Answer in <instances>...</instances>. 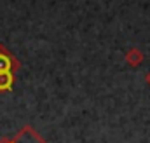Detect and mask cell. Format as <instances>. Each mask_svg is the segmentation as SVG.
I'll return each instance as SVG.
<instances>
[{
	"instance_id": "cell-2",
	"label": "cell",
	"mask_w": 150,
	"mask_h": 143,
	"mask_svg": "<svg viewBox=\"0 0 150 143\" xmlns=\"http://www.w3.org/2000/svg\"><path fill=\"white\" fill-rule=\"evenodd\" d=\"M14 143H47V142L33 129V126L25 124V126L14 135Z\"/></svg>"
},
{
	"instance_id": "cell-3",
	"label": "cell",
	"mask_w": 150,
	"mask_h": 143,
	"mask_svg": "<svg viewBox=\"0 0 150 143\" xmlns=\"http://www.w3.org/2000/svg\"><path fill=\"white\" fill-rule=\"evenodd\" d=\"M124 59H126L127 65L138 67V65H142V63L145 61V54H143V51H140L138 47H131V49H127V52L124 54Z\"/></svg>"
},
{
	"instance_id": "cell-4",
	"label": "cell",
	"mask_w": 150,
	"mask_h": 143,
	"mask_svg": "<svg viewBox=\"0 0 150 143\" xmlns=\"http://www.w3.org/2000/svg\"><path fill=\"white\" fill-rule=\"evenodd\" d=\"M14 80H16V75L14 73H11V72H0V93L12 91Z\"/></svg>"
},
{
	"instance_id": "cell-1",
	"label": "cell",
	"mask_w": 150,
	"mask_h": 143,
	"mask_svg": "<svg viewBox=\"0 0 150 143\" xmlns=\"http://www.w3.org/2000/svg\"><path fill=\"white\" fill-rule=\"evenodd\" d=\"M19 68H21V61L14 56V52H11L4 44H0V72H11L16 75Z\"/></svg>"
},
{
	"instance_id": "cell-5",
	"label": "cell",
	"mask_w": 150,
	"mask_h": 143,
	"mask_svg": "<svg viewBox=\"0 0 150 143\" xmlns=\"http://www.w3.org/2000/svg\"><path fill=\"white\" fill-rule=\"evenodd\" d=\"M145 80H147V84L150 86V70L147 72V77H145Z\"/></svg>"
}]
</instances>
